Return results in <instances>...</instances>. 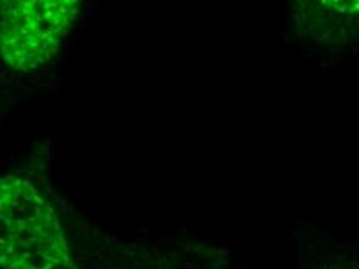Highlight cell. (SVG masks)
Segmentation results:
<instances>
[{
	"instance_id": "obj_1",
	"label": "cell",
	"mask_w": 359,
	"mask_h": 269,
	"mask_svg": "<svg viewBox=\"0 0 359 269\" xmlns=\"http://www.w3.org/2000/svg\"><path fill=\"white\" fill-rule=\"evenodd\" d=\"M0 261L5 269H72L53 206L18 175L0 189Z\"/></svg>"
},
{
	"instance_id": "obj_2",
	"label": "cell",
	"mask_w": 359,
	"mask_h": 269,
	"mask_svg": "<svg viewBox=\"0 0 359 269\" xmlns=\"http://www.w3.org/2000/svg\"><path fill=\"white\" fill-rule=\"evenodd\" d=\"M81 0H0L4 62L32 71L48 62L78 16Z\"/></svg>"
},
{
	"instance_id": "obj_3",
	"label": "cell",
	"mask_w": 359,
	"mask_h": 269,
	"mask_svg": "<svg viewBox=\"0 0 359 269\" xmlns=\"http://www.w3.org/2000/svg\"><path fill=\"white\" fill-rule=\"evenodd\" d=\"M323 16L332 19L342 37L359 42V0H306Z\"/></svg>"
}]
</instances>
